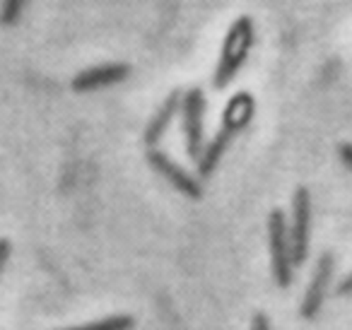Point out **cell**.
<instances>
[{
    "label": "cell",
    "mask_w": 352,
    "mask_h": 330,
    "mask_svg": "<svg viewBox=\"0 0 352 330\" xmlns=\"http://www.w3.org/2000/svg\"><path fill=\"white\" fill-rule=\"evenodd\" d=\"M254 111H256V102H254V97L246 92L234 94V97L227 102L225 113H222L220 131H217L215 138L203 147V155H201V160H198V174H201L203 179H208V176L217 169V164L222 162V157L230 150L232 142L236 140V135L251 123Z\"/></svg>",
    "instance_id": "1"
},
{
    "label": "cell",
    "mask_w": 352,
    "mask_h": 330,
    "mask_svg": "<svg viewBox=\"0 0 352 330\" xmlns=\"http://www.w3.org/2000/svg\"><path fill=\"white\" fill-rule=\"evenodd\" d=\"M254 39H256L254 20H251L249 15L236 17L234 25L227 30L225 41H222L220 60H217L215 75H212L215 89L230 87V82L236 78L241 65H244L246 58H249V51H251V46H254Z\"/></svg>",
    "instance_id": "2"
},
{
    "label": "cell",
    "mask_w": 352,
    "mask_h": 330,
    "mask_svg": "<svg viewBox=\"0 0 352 330\" xmlns=\"http://www.w3.org/2000/svg\"><path fill=\"white\" fill-rule=\"evenodd\" d=\"M268 248H270V265H273V277L278 287L292 285V246H289V229L283 210H273L268 214Z\"/></svg>",
    "instance_id": "3"
},
{
    "label": "cell",
    "mask_w": 352,
    "mask_h": 330,
    "mask_svg": "<svg viewBox=\"0 0 352 330\" xmlns=\"http://www.w3.org/2000/svg\"><path fill=\"white\" fill-rule=\"evenodd\" d=\"M203 118H206V97L198 87L188 89L182 97V128L184 140H186V152L191 160H201L203 155Z\"/></svg>",
    "instance_id": "4"
},
{
    "label": "cell",
    "mask_w": 352,
    "mask_h": 330,
    "mask_svg": "<svg viewBox=\"0 0 352 330\" xmlns=\"http://www.w3.org/2000/svg\"><path fill=\"white\" fill-rule=\"evenodd\" d=\"M289 246H292L294 265H302L309 256V236H311V195L307 188H297L292 198V222H289Z\"/></svg>",
    "instance_id": "5"
},
{
    "label": "cell",
    "mask_w": 352,
    "mask_h": 330,
    "mask_svg": "<svg viewBox=\"0 0 352 330\" xmlns=\"http://www.w3.org/2000/svg\"><path fill=\"white\" fill-rule=\"evenodd\" d=\"M147 164H150L152 169H155L157 174L166 181V184H171V188L179 190V193L188 195V198H193V200H198L203 195L201 184H198V181L193 179L184 166L176 164L169 155H164V152L150 147V152H147Z\"/></svg>",
    "instance_id": "6"
},
{
    "label": "cell",
    "mask_w": 352,
    "mask_h": 330,
    "mask_svg": "<svg viewBox=\"0 0 352 330\" xmlns=\"http://www.w3.org/2000/svg\"><path fill=\"white\" fill-rule=\"evenodd\" d=\"M131 75V65L126 63H104V65H94V68H85L80 70L73 78V89L75 92H97V89L111 87L118 85Z\"/></svg>",
    "instance_id": "7"
},
{
    "label": "cell",
    "mask_w": 352,
    "mask_h": 330,
    "mask_svg": "<svg viewBox=\"0 0 352 330\" xmlns=\"http://www.w3.org/2000/svg\"><path fill=\"white\" fill-rule=\"evenodd\" d=\"M331 277H333V256L331 253H323V256L316 261L311 282H309L307 292H304L302 316L307 320L316 318L318 311H321V304H323V299H326L328 285H331Z\"/></svg>",
    "instance_id": "8"
},
{
    "label": "cell",
    "mask_w": 352,
    "mask_h": 330,
    "mask_svg": "<svg viewBox=\"0 0 352 330\" xmlns=\"http://www.w3.org/2000/svg\"><path fill=\"white\" fill-rule=\"evenodd\" d=\"M179 111H182V94L171 92L169 97L164 99V104L155 111V116L150 118V123H147V128H145V145L147 147H155L157 142L164 138V133L169 131L171 121H174V116Z\"/></svg>",
    "instance_id": "9"
},
{
    "label": "cell",
    "mask_w": 352,
    "mask_h": 330,
    "mask_svg": "<svg viewBox=\"0 0 352 330\" xmlns=\"http://www.w3.org/2000/svg\"><path fill=\"white\" fill-rule=\"evenodd\" d=\"M133 323H135L133 316H109V318L78 325V328H65V330H131Z\"/></svg>",
    "instance_id": "10"
},
{
    "label": "cell",
    "mask_w": 352,
    "mask_h": 330,
    "mask_svg": "<svg viewBox=\"0 0 352 330\" xmlns=\"http://www.w3.org/2000/svg\"><path fill=\"white\" fill-rule=\"evenodd\" d=\"M30 0H3L0 3V25L3 27H12L22 20L25 15V8Z\"/></svg>",
    "instance_id": "11"
},
{
    "label": "cell",
    "mask_w": 352,
    "mask_h": 330,
    "mask_svg": "<svg viewBox=\"0 0 352 330\" xmlns=\"http://www.w3.org/2000/svg\"><path fill=\"white\" fill-rule=\"evenodd\" d=\"M338 155H340V162L347 166V169L352 171V145L350 142H342L340 147H338Z\"/></svg>",
    "instance_id": "12"
},
{
    "label": "cell",
    "mask_w": 352,
    "mask_h": 330,
    "mask_svg": "<svg viewBox=\"0 0 352 330\" xmlns=\"http://www.w3.org/2000/svg\"><path fill=\"white\" fill-rule=\"evenodd\" d=\"M251 330H273L270 328V320L265 314H256L254 316V323H251Z\"/></svg>",
    "instance_id": "13"
},
{
    "label": "cell",
    "mask_w": 352,
    "mask_h": 330,
    "mask_svg": "<svg viewBox=\"0 0 352 330\" xmlns=\"http://www.w3.org/2000/svg\"><path fill=\"white\" fill-rule=\"evenodd\" d=\"M10 241L8 239H0V272H3V267H6L8 258H10Z\"/></svg>",
    "instance_id": "14"
},
{
    "label": "cell",
    "mask_w": 352,
    "mask_h": 330,
    "mask_svg": "<svg viewBox=\"0 0 352 330\" xmlns=\"http://www.w3.org/2000/svg\"><path fill=\"white\" fill-rule=\"evenodd\" d=\"M338 294H352V272L338 285Z\"/></svg>",
    "instance_id": "15"
}]
</instances>
